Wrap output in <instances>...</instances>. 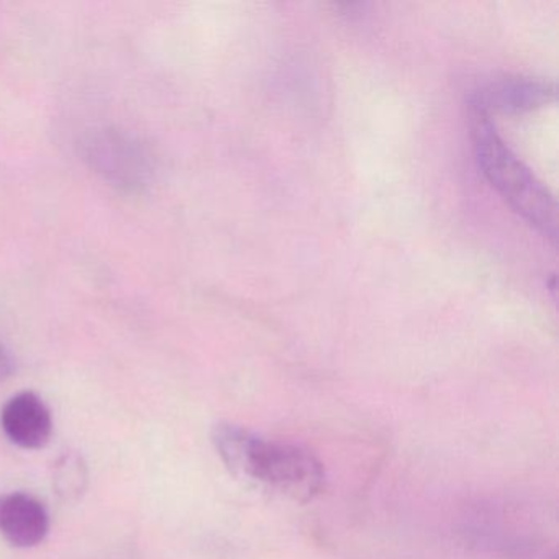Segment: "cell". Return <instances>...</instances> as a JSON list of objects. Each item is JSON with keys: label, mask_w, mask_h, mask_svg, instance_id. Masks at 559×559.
Wrapping results in <instances>:
<instances>
[{"label": "cell", "mask_w": 559, "mask_h": 559, "mask_svg": "<svg viewBox=\"0 0 559 559\" xmlns=\"http://www.w3.org/2000/svg\"><path fill=\"white\" fill-rule=\"evenodd\" d=\"M212 443L238 479L296 502H310L325 487L323 464L299 444L267 440L235 424H218Z\"/></svg>", "instance_id": "cell-1"}, {"label": "cell", "mask_w": 559, "mask_h": 559, "mask_svg": "<svg viewBox=\"0 0 559 559\" xmlns=\"http://www.w3.org/2000/svg\"><path fill=\"white\" fill-rule=\"evenodd\" d=\"M471 110V139L484 178L500 198L539 235L556 241V201L535 173L510 150L492 117Z\"/></svg>", "instance_id": "cell-2"}, {"label": "cell", "mask_w": 559, "mask_h": 559, "mask_svg": "<svg viewBox=\"0 0 559 559\" xmlns=\"http://www.w3.org/2000/svg\"><path fill=\"white\" fill-rule=\"evenodd\" d=\"M84 156L91 168L120 191H145L153 181L152 153L132 133L120 129H100L84 140Z\"/></svg>", "instance_id": "cell-3"}, {"label": "cell", "mask_w": 559, "mask_h": 559, "mask_svg": "<svg viewBox=\"0 0 559 559\" xmlns=\"http://www.w3.org/2000/svg\"><path fill=\"white\" fill-rule=\"evenodd\" d=\"M556 99L551 81L509 76L493 81L469 97V109L492 117L493 114H525Z\"/></svg>", "instance_id": "cell-4"}, {"label": "cell", "mask_w": 559, "mask_h": 559, "mask_svg": "<svg viewBox=\"0 0 559 559\" xmlns=\"http://www.w3.org/2000/svg\"><path fill=\"white\" fill-rule=\"evenodd\" d=\"M0 428L15 447L41 450L53 437V415L37 392L22 391L0 411Z\"/></svg>", "instance_id": "cell-5"}, {"label": "cell", "mask_w": 559, "mask_h": 559, "mask_svg": "<svg viewBox=\"0 0 559 559\" xmlns=\"http://www.w3.org/2000/svg\"><path fill=\"white\" fill-rule=\"evenodd\" d=\"M50 513L37 497L22 490L0 493V536L19 549L35 548L50 533Z\"/></svg>", "instance_id": "cell-6"}, {"label": "cell", "mask_w": 559, "mask_h": 559, "mask_svg": "<svg viewBox=\"0 0 559 559\" xmlns=\"http://www.w3.org/2000/svg\"><path fill=\"white\" fill-rule=\"evenodd\" d=\"M51 486L63 503H78L90 487V466L86 457L76 450H68L51 466Z\"/></svg>", "instance_id": "cell-7"}, {"label": "cell", "mask_w": 559, "mask_h": 559, "mask_svg": "<svg viewBox=\"0 0 559 559\" xmlns=\"http://www.w3.org/2000/svg\"><path fill=\"white\" fill-rule=\"evenodd\" d=\"M15 372V358L11 349L0 342V381L11 378Z\"/></svg>", "instance_id": "cell-8"}]
</instances>
